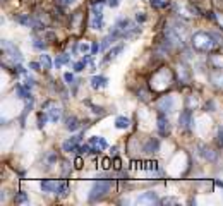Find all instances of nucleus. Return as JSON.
I'll return each instance as SVG.
<instances>
[{
    "mask_svg": "<svg viewBox=\"0 0 223 206\" xmlns=\"http://www.w3.org/2000/svg\"><path fill=\"white\" fill-rule=\"evenodd\" d=\"M2 48H4L5 52H7L9 55H11V59H14L15 62H21V60H22L21 52H19L17 48H15L14 45L11 43V41H2Z\"/></svg>",
    "mask_w": 223,
    "mask_h": 206,
    "instance_id": "f257e3e1",
    "label": "nucleus"
},
{
    "mask_svg": "<svg viewBox=\"0 0 223 206\" xmlns=\"http://www.w3.org/2000/svg\"><path fill=\"white\" fill-rule=\"evenodd\" d=\"M108 189H110V182H98V184L94 186V189L91 191L93 192V194H91V201H94L96 198H100V196L103 194L105 191H108Z\"/></svg>",
    "mask_w": 223,
    "mask_h": 206,
    "instance_id": "f03ea898",
    "label": "nucleus"
},
{
    "mask_svg": "<svg viewBox=\"0 0 223 206\" xmlns=\"http://www.w3.org/2000/svg\"><path fill=\"white\" fill-rule=\"evenodd\" d=\"M81 137L82 136H74V137H71V139H67V141H63V144H62V148H63V151H76L77 150V144L81 143Z\"/></svg>",
    "mask_w": 223,
    "mask_h": 206,
    "instance_id": "7ed1b4c3",
    "label": "nucleus"
},
{
    "mask_svg": "<svg viewBox=\"0 0 223 206\" xmlns=\"http://www.w3.org/2000/svg\"><path fill=\"white\" fill-rule=\"evenodd\" d=\"M41 189H43L45 192H53L59 189V184L53 182V180H43V182H41Z\"/></svg>",
    "mask_w": 223,
    "mask_h": 206,
    "instance_id": "20e7f679",
    "label": "nucleus"
},
{
    "mask_svg": "<svg viewBox=\"0 0 223 206\" xmlns=\"http://www.w3.org/2000/svg\"><path fill=\"white\" fill-rule=\"evenodd\" d=\"M107 77H101V76H94L93 79H91V86H93L94 89H98V88H105L107 86Z\"/></svg>",
    "mask_w": 223,
    "mask_h": 206,
    "instance_id": "39448f33",
    "label": "nucleus"
},
{
    "mask_svg": "<svg viewBox=\"0 0 223 206\" xmlns=\"http://www.w3.org/2000/svg\"><path fill=\"white\" fill-rule=\"evenodd\" d=\"M122 50H124V45H119V47L112 48V50L108 52V55H107V57H105V59H103V62H110V60H113V59H115V57L119 55V53H120V52H122Z\"/></svg>",
    "mask_w": 223,
    "mask_h": 206,
    "instance_id": "423d86ee",
    "label": "nucleus"
},
{
    "mask_svg": "<svg viewBox=\"0 0 223 206\" xmlns=\"http://www.w3.org/2000/svg\"><path fill=\"white\" fill-rule=\"evenodd\" d=\"M91 26H93L94 29H101V28H103V12H94Z\"/></svg>",
    "mask_w": 223,
    "mask_h": 206,
    "instance_id": "0eeeda50",
    "label": "nucleus"
},
{
    "mask_svg": "<svg viewBox=\"0 0 223 206\" xmlns=\"http://www.w3.org/2000/svg\"><path fill=\"white\" fill-rule=\"evenodd\" d=\"M14 21L21 22V24H24V26H33V22H34L29 16H24V14H15L14 16Z\"/></svg>",
    "mask_w": 223,
    "mask_h": 206,
    "instance_id": "6e6552de",
    "label": "nucleus"
},
{
    "mask_svg": "<svg viewBox=\"0 0 223 206\" xmlns=\"http://www.w3.org/2000/svg\"><path fill=\"white\" fill-rule=\"evenodd\" d=\"M65 127L69 129V131H76V129H79V120L76 117H69L65 120Z\"/></svg>",
    "mask_w": 223,
    "mask_h": 206,
    "instance_id": "1a4fd4ad",
    "label": "nucleus"
},
{
    "mask_svg": "<svg viewBox=\"0 0 223 206\" xmlns=\"http://www.w3.org/2000/svg\"><path fill=\"white\" fill-rule=\"evenodd\" d=\"M115 127L117 129H127V127H129V119H127V117H117Z\"/></svg>",
    "mask_w": 223,
    "mask_h": 206,
    "instance_id": "9d476101",
    "label": "nucleus"
},
{
    "mask_svg": "<svg viewBox=\"0 0 223 206\" xmlns=\"http://www.w3.org/2000/svg\"><path fill=\"white\" fill-rule=\"evenodd\" d=\"M89 144H91V146H94V144H98V146H100V150H105V148L108 146V143H107V141L103 139V137H93V139L89 141Z\"/></svg>",
    "mask_w": 223,
    "mask_h": 206,
    "instance_id": "9b49d317",
    "label": "nucleus"
},
{
    "mask_svg": "<svg viewBox=\"0 0 223 206\" xmlns=\"http://www.w3.org/2000/svg\"><path fill=\"white\" fill-rule=\"evenodd\" d=\"M60 108H52V110H48V117H50V120L52 122H59V119H60Z\"/></svg>",
    "mask_w": 223,
    "mask_h": 206,
    "instance_id": "f8f14e48",
    "label": "nucleus"
},
{
    "mask_svg": "<svg viewBox=\"0 0 223 206\" xmlns=\"http://www.w3.org/2000/svg\"><path fill=\"white\" fill-rule=\"evenodd\" d=\"M156 148H158V141H153V139H149L144 150H146V153H153V151H155Z\"/></svg>",
    "mask_w": 223,
    "mask_h": 206,
    "instance_id": "ddd939ff",
    "label": "nucleus"
},
{
    "mask_svg": "<svg viewBox=\"0 0 223 206\" xmlns=\"http://www.w3.org/2000/svg\"><path fill=\"white\" fill-rule=\"evenodd\" d=\"M41 65H43V69H52V60L48 55H41Z\"/></svg>",
    "mask_w": 223,
    "mask_h": 206,
    "instance_id": "4468645a",
    "label": "nucleus"
},
{
    "mask_svg": "<svg viewBox=\"0 0 223 206\" xmlns=\"http://www.w3.org/2000/svg\"><path fill=\"white\" fill-rule=\"evenodd\" d=\"M189 119H190V112H184V114L180 115V124H182L184 127H187V125H189Z\"/></svg>",
    "mask_w": 223,
    "mask_h": 206,
    "instance_id": "2eb2a0df",
    "label": "nucleus"
},
{
    "mask_svg": "<svg viewBox=\"0 0 223 206\" xmlns=\"http://www.w3.org/2000/svg\"><path fill=\"white\" fill-rule=\"evenodd\" d=\"M69 60H71V59H69V55H62V57H59V59L55 60V65H57V69H59V67L62 65V64H67Z\"/></svg>",
    "mask_w": 223,
    "mask_h": 206,
    "instance_id": "dca6fc26",
    "label": "nucleus"
},
{
    "mask_svg": "<svg viewBox=\"0 0 223 206\" xmlns=\"http://www.w3.org/2000/svg\"><path fill=\"white\" fill-rule=\"evenodd\" d=\"M100 50H101V45L94 41V43L91 45V55H94V53H98V52H100Z\"/></svg>",
    "mask_w": 223,
    "mask_h": 206,
    "instance_id": "f3484780",
    "label": "nucleus"
},
{
    "mask_svg": "<svg viewBox=\"0 0 223 206\" xmlns=\"http://www.w3.org/2000/svg\"><path fill=\"white\" fill-rule=\"evenodd\" d=\"M165 125H168V120H165L163 117H160V125H158V127H160L161 134H165Z\"/></svg>",
    "mask_w": 223,
    "mask_h": 206,
    "instance_id": "a211bd4d",
    "label": "nucleus"
},
{
    "mask_svg": "<svg viewBox=\"0 0 223 206\" xmlns=\"http://www.w3.org/2000/svg\"><path fill=\"white\" fill-rule=\"evenodd\" d=\"M45 122H46V115L40 114V115H38V127H43Z\"/></svg>",
    "mask_w": 223,
    "mask_h": 206,
    "instance_id": "6ab92c4d",
    "label": "nucleus"
},
{
    "mask_svg": "<svg viewBox=\"0 0 223 206\" xmlns=\"http://www.w3.org/2000/svg\"><path fill=\"white\" fill-rule=\"evenodd\" d=\"M84 65H86V62H84V60H81V62L74 64V70H77V72H81V70L84 69Z\"/></svg>",
    "mask_w": 223,
    "mask_h": 206,
    "instance_id": "aec40b11",
    "label": "nucleus"
},
{
    "mask_svg": "<svg viewBox=\"0 0 223 206\" xmlns=\"http://www.w3.org/2000/svg\"><path fill=\"white\" fill-rule=\"evenodd\" d=\"M63 79H65V83H69V84H71V83L74 81V76H72L71 72H65V74H63Z\"/></svg>",
    "mask_w": 223,
    "mask_h": 206,
    "instance_id": "412c9836",
    "label": "nucleus"
},
{
    "mask_svg": "<svg viewBox=\"0 0 223 206\" xmlns=\"http://www.w3.org/2000/svg\"><path fill=\"white\" fill-rule=\"evenodd\" d=\"M34 47H36V48H40V50H43V48H46V45H45V43H41L40 40H34Z\"/></svg>",
    "mask_w": 223,
    "mask_h": 206,
    "instance_id": "4be33fe9",
    "label": "nucleus"
},
{
    "mask_svg": "<svg viewBox=\"0 0 223 206\" xmlns=\"http://www.w3.org/2000/svg\"><path fill=\"white\" fill-rule=\"evenodd\" d=\"M142 199H151V201H155L156 196L155 194H146V196H142V198H139V201H142Z\"/></svg>",
    "mask_w": 223,
    "mask_h": 206,
    "instance_id": "5701e85b",
    "label": "nucleus"
},
{
    "mask_svg": "<svg viewBox=\"0 0 223 206\" xmlns=\"http://www.w3.org/2000/svg\"><path fill=\"white\" fill-rule=\"evenodd\" d=\"M29 67H31L33 70H40L41 64H38V62H31V64H29Z\"/></svg>",
    "mask_w": 223,
    "mask_h": 206,
    "instance_id": "b1692460",
    "label": "nucleus"
},
{
    "mask_svg": "<svg viewBox=\"0 0 223 206\" xmlns=\"http://www.w3.org/2000/svg\"><path fill=\"white\" fill-rule=\"evenodd\" d=\"M119 4H120V0H110V2H108V5H110V7H117Z\"/></svg>",
    "mask_w": 223,
    "mask_h": 206,
    "instance_id": "393cba45",
    "label": "nucleus"
},
{
    "mask_svg": "<svg viewBox=\"0 0 223 206\" xmlns=\"http://www.w3.org/2000/svg\"><path fill=\"white\" fill-rule=\"evenodd\" d=\"M26 199H28V198H26V194H22V192H21V194H19L17 198H15V201H26Z\"/></svg>",
    "mask_w": 223,
    "mask_h": 206,
    "instance_id": "a878e982",
    "label": "nucleus"
},
{
    "mask_svg": "<svg viewBox=\"0 0 223 206\" xmlns=\"http://www.w3.org/2000/svg\"><path fill=\"white\" fill-rule=\"evenodd\" d=\"M76 167H77V168H81V167H82V160H81V158L76 160Z\"/></svg>",
    "mask_w": 223,
    "mask_h": 206,
    "instance_id": "bb28decb",
    "label": "nucleus"
},
{
    "mask_svg": "<svg viewBox=\"0 0 223 206\" xmlns=\"http://www.w3.org/2000/svg\"><path fill=\"white\" fill-rule=\"evenodd\" d=\"M220 144H223V129H220V139H218Z\"/></svg>",
    "mask_w": 223,
    "mask_h": 206,
    "instance_id": "cd10ccee",
    "label": "nucleus"
},
{
    "mask_svg": "<svg viewBox=\"0 0 223 206\" xmlns=\"http://www.w3.org/2000/svg\"><path fill=\"white\" fill-rule=\"evenodd\" d=\"M113 163H115V165H113V167H115V168H120V160H119V158H117V160H115V162H113Z\"/></svg>",
    "mask_w": 223,
    "mask_h": 206,
    "instance_id": "c85d7f7f",
    "label": "nucleus"
},
{
    "mask_svg": "<svg viewBox=\"0 0 223 206\" xmlns=\"http://www.w3.org/2000/svg\"><path fill=\"white\" fill-rule=\"evenodd\" d=\"M103 167H105V168H108V167H110V160H105V162H103Z\"/></svg>",
    "mask_w": 223,
    "mask_h": 206,
    "instance_id": "c756f323",
    "label": "nucleus"
},
{
    "mask_svg": "<svg viewBox=\"0 0 223 206\" xmlns=\"http://www.w3.org/2000/svg\"><path fill=\"white\" fill-rule=\"evenodd\" d=\"M136 19H138V21H144L146 17H144V16H139V14H138V17H136Z\"/></svg>",
    "mask_w": 223,
    "mask_h": 206,
    "instance_id": "7c9ffc66",
    "label": "nucleus"
}]
</instances>
